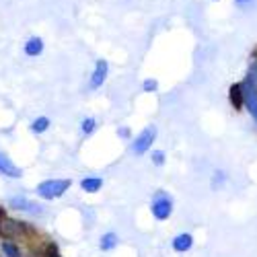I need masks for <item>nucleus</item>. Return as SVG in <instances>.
Masks as SVG:
<instances>
[{
	"instance_id": "obj_1",
	"label": "nucleus",
	"mask_w": 257,
	"mask_h": 257,
	"mask_svg": "<svg viewBox=\"0 0 257 257\" xmlns=\"http://www.w3.org/2000/svg\"><path fill=\"white\" fill-rule=\"evenodd\" d=\"M39 230L33 222L21 218V216H15V214H7V216L0 218V239H13V241H19V243H31L39 237Z\"/></svg>"
},
{
	"instance_id": "obj_2",
	"label": "nucleus",
	"mask_w": 257,
	"mask_h": 257,
	"mask_svg": "<svg viewBox=\"0 0 257 257\" xmlns=\"http://www.w3.org/2000/svg\"><path fill=\"white\" fill-rule=\"evenodd\" d=\"M72 183L74 181L70 177H48V179H41L35 185L33 194L41 202H58L70 191Z\"/></svg>"
},
{
	"instance_id": "obj_3",
	"label": "nucleus",
	"mask_w": 257,
	"mask_h": 257,
	"mask_svg": "<svg viewBox=\"0 0 257 257\" xmlns=\"http://www.w3.org/2000/svg\"><path fill=\"white\" fill-rule=\"evenodd\" d=\"M148 210L157 222H167L175 212V200L167 189H157L148 204Z\"/></svg>"
},
{
	"instance_id": "obj_4",
	"label": "nucleus",
	"mask_w": 257,
	"mask_h": 257,
	"mask_svg": "<svg viewBox=\"0 0 257 257\" xmlns=\"http://www.w3.org/2000/svg\"><path fill=\"white\" fill-rule=\"evenodd\" d=\"M159 138V130H157V125L155 123H148L144 125L142 130L138 134H134L132 142H130V153L134 157H144L148 155L155 148V142Z\"/></svg>"
},
{
	"instance_id": "obj_5",
	"label": "nucleus",
	"mask_w": 257,
	"mask_h": 257,
	"mask_svg": "<svg viewBox=\"0 0 257 257\" xmlns=\"http://www.w3.org/2000/svg\"><path fill=\"white\" fill-rule=\"evenodd\" d=\"M7 208L13 212V214H23V216H41L46 212L44 204L29 198V196H23V194H15L7 200Z\"/></svg>"
},
{
	"instance_id": "obj_6",
	"label": "nucleus",
	"mask_w": 257,
	"mask_h": 257,
	"mask_svg": "<svg viewBox=\"0 0 257 257\" xmlns=\"http://www.w3.org/2000/svg\"><path fill=\"white\" fill-rule=\"evenodd\" d=\"M25 247H27V257H64L60 245L54 239L41 237V234L35 241L27 243Z\"/></svg>"
},
{
	"instance_id": "obj_7",
	"label": "nucleus",
	"mask_w": 257,
	"mask_h": 257,
	"mask_svg": "<svg viewBox=\"0 0 257 257\" xmlns=\"http://www.w3.org/2000/svg\"><path fill=\"white\" fill-rule=\"evenodd\" d=\"M109 78V62L105 58H97L93 64V70L89 74V89L91 91H99L103 89V84Z\"/></svg>"
},
{
	"instance_id": "obj_8",
	"label": "nucleus",
	"mask_w": 257,
	"mask_h": 257,
	"mask_svg": "<svg viewBox=\"0 0 257 257\" xmlns=\"http://www.w3.org/2000/svg\"><path fill=\"white\" fill-rule=\"evenodd\" d=\"M0 177L5 179H11V181H19L21 177H23V169H21L9 153L0 151Z\"/></svg>"
},
{
	"instance_id": "obj_9",
	"label": "nucleus",
	"mask_w": 257,
	"mask_h": 257,
	"mask_svg": "<svg viewBox=\"0 0 257 257\" xmlns=\"http://www.w3.org/2000/svg\"><path fill=\"white\" fill-rule=\"evenodd\" d=\"M228 105L230 109H234L237 113L245 111V87H243V80H237L232 82L228 87Z\"/></svg>"
},
{
	"instance_id": "obj_10",
	"label": "nucleus",
	"mask_w": 257,
	"mask_h": 257,
	"mask_svg": "<svg viewBox=\"0 0 257 257\" xmlns=\"http://www.w3.org/2000/svg\"><path fill=\"white\" fill-rule=\"evenodd\" d=\"M194 245H196V237L191 232H187V230L177 232L175 237L171 239V249H173L175 253H179V255L189 253L191 249H194Z\"/></svg>"
},
{
	"instance_id": "obj_11",
	"label": "nucleus",
	"mask_w": 257,
	"mask_h": 257,
	"mask_svg": "<svg viewBox=\"0 0 257 257\" xmlns=\"http://www.w3.org/2000/svg\"><path fill=\"white\" fill-rule=\"evenodd\" d=\"M44 52H46V39L41 35H29L23 41V54L27 58H39L44 56Z\"/></svg>"
},
{
	"instance_id": "obj_12",
	"label": "nucleus",
	"mask_w": 257,
	"mask_h": 257,
	"mask_svg": "<svg viewBox=\"0 0 257 257\" xmlns=\"http://www.w3.org/2000/svg\"><path fill=\"white\" fill-rule=\"evenodd\" d=\"M103 185H105V179L101 175H84V177L78 179L80 191H82V194H87V196L99 194V191L103 189Z\"/></svg>"
},
{
	"instance_id": "obj_13",
	"label": "nucleus",
	"mask_w": 257,
	"mask_h": 257,
	"mask_svg": "<svg viewBox=\"0 0 257 257\" xmlns=\"http://www.w3.org/2000/svg\"><path fill=\"white\" fill-rule=\"evenodd\" d=\"M0 255L3 257H27L25 243H19L13 239H0Z\"/></svg>"
},
{
	"instance_id": "obj_14",
	"label": "nucleus",
	"mask_w": 257,
	"mask_h": 257,
	"mask_svg": "<svg viewBox=\"0 0 257 257\" xmlns=\"http://www.w3.org/2000/svg\"><path fill=\"white\" fill-rule=\"evenodd\" d=\"M243 87H245V111L257 123V87H253V84L245 78H243Z\"/></svg>"
},
{
	"instance_id": "obj_15",
	"label": "nucleus",
	"mask_w": 257,
	"mask_h": 257,
	"mask_svg": "<svg viewBox=\"0 0 257 257\" xmlns=\"http://www.w3.org/2000/svg\"><path fill=\"white\" fill-rule=\"evenodd\" d=\"M119 241L121 239H119V234L115 230H105L101 237H99L97 247H99L101 253H111V251H115L119 247Z\"/></svg>"
},
{
	"instance_id": "obj_16",
	"label": "nucleus",
	"mask_w": 257,
	"mask_h": 257,
	"mask_svg": "<svg viewBox=\"0 0 257 257\" xmlns=\"http://www.w3.org/2000/svg\"><path fill=\"white\" fill-rule=\"evenodd\" d=\"M97 130H99V119H97L95 115H84V117H80V121H78V132H80L82 138L95 136Z\"/></svg>"
},
{
	"instance_id": "obj_17",
	"label": "nucleus",
	"mask_w": 257,
	"mask_h": 257,
	"mask_svg": "<svg viewBox=\"0 0 257 257\" xmlns=\"http://www.w3.org/2000/svg\"><path fill=\"white\" fill-rule=\"evenodd\" d=\"M50 127H52V119L48 115H37L29 121V132L33 136H44L50 132Z\"/></svg>"
},
{
	"instance_id": "obj_18",
	"label": "nucleus",
	"mask_w": 257,
	"mask_h": 257,
	"mask_svg": "<svg viewBox=\"0 0 257 257\" xmlns=\"http://www.w3.org/2000/svg\"><path fill=\"white\" fill-rule=\"evenodd\" d=\"M228 183V173L224 169H214L210 175V189L212 191H220Z\"/></svg>"
},
{
	"instance_id": "obj_19",
	"label": "nucleus",
	"mask_w": 257,
	"mask_h": 257,
	"mask_svg": "<svg viewBox=\"0 0 257 257\" xmlns=\"http://www.w3.org/2000/svg\"><path fill=\"white\" fill-rule=\"evenodd\" d=\"M148 159H151L153 167H157V169H163L167 165V161H169L165 148H153V151L148 153Z\"/></svg>"
},
{
	"instance_id": "obj_20",
	"label": "nucleus",
	"mask_w": 257,
	"mask_h": 257,
	"mask_svg": "<svg viewBox=\"0 0 257 257\" xmlns=\"http://www.w3.org/2000/svg\"><path fill=\"white\" fill-rule=\"evenodd\" d=\"M140 89H142V93H146V95H155V93H159V89H161L159 78H155V76H146V78L142 80V84H140Z\"/></svg>"
},
{
	"instance_id": "obj_21",
	"label": "nucleus",
	"mask_w": 257,
	"mask_h": 257,
	"mask_svg": "<svg viewBox=\"0 0 257 257\" xmlns=\"http://www.w3.org/2000/svg\"><path fill=\"white\" fill-rule=\"evenodd\" d=\"M245 80H249L253 87H257V50L251 54V60H249V68H247Z\"/></svg>"
},
{
	"instance_id": "obj_22",
	"label": "nucleus",
	"mask_w": 257,
	"mask_h": 257,
	"mask_svg": "<svg viewBox=\"0 0 257 257\" xmlns=\"http://www.w3.org/2000/svg\"><path fill=\"white\" fill-rule=\"evenodd\" d=\"M115 136H117L121 142H132L134 132H132L130 125H117V127H115Z\"/></svg>"
},
{
	"instance_id": "obj_23",
	"label": "nucleus",
	"mask_w": 257,
	"mask_h": 257,
	"mask_svg": "<svg viewBox=\"0 0 257 257\" xmlns=\"http://www.w3.org/2000/svg\"><path fill=\"white\" fill-rule=\"evenodd\" d=\"M232 3H234V7H237L239 11H249V9L255 7L257 0H232Z\"/></svg>"
},
{
	"instance_id": "obj_24",
	"label": "nucleus",
	"mask_w": 257,
	"mask_h": 257,
	"mask_svg": "<svg viewBox=\"0 0 257 257\" xmlns=\"http://www.w3.org/2000/svg\"><path fill=\"white\" fill-rule=\"evenodd\" d=\"M7 214H11V210H9L7 206H3V204H0V218H3V216H7Z\"/></svg>"
},
{
	"instance_id": "obj_25",
	"label": "nucleus",
	"mask_w": 257,
	"mask_h": 257,
	"mask_svg": "<svg viewBox=\"0 0 257 257\" xmlns=\"http://www.w3.org/2000/svg\"><path fill=\"white\" fill-rule=\"evenodd\" d=\"M212 3H220V0H212Z\"/></svg>"
},
{
	"instance_id": "obj_26",
	"label": "nucleus",
	"mask_w": 257,
	"mask_h": 257,
	"mask_svg": "<svg viewBox=\"0 0 257 257\" xmlns=\"http://www.w3.org/2000/svg\"><path fill=\"white\" fill-rule=\"evenodd\" d=\"M0 257H3V255H0Z\"/></svg>"
}]
</instances>
